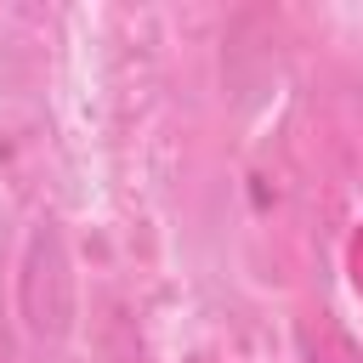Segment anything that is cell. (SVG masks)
I'll use <instances>...</instances> for the list:
<instances>
[{
  "label": "cell",
  "instance_id": "cell-1",
  "mask_svg": "<svg viewBox=\"0 0 363 363\" xmlns=\"http://www.w3.org/2000/svg\"><path fill=\"white\" fill-rule=\"evenodd\" d=\"M74 261H68V238L62 227L45 216L34 221L23 261H17V318L28 329L34 346H62L74 329Z\"/></svg>",
  "mask_w": 363,
  "mask_h": 363
},
{
  "label": "cell",
  "instance_id": "cell-2",
  "mask_svg": "<svg viewBox=\"0 0 363 363\" xmlns=\"http://www.w3.org/2000/svg\"><path fill=\"white\" fill-rule=\"evenodd\" d=\"M301 340H306V363H363V352L352 346V335H346L335 318L306 323V329H301Z\"/></svg>",
  "mask_w": 363,
  "mask_h": 363
}]
</instances>
